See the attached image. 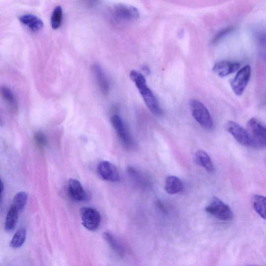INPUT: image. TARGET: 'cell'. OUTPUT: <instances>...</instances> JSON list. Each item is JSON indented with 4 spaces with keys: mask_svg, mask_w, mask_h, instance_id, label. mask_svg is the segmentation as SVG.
I'll return each instance as SVG.
<instances>
[{
    "mask_svg": "<svg viewBox=\"0 0 266 266\" xmlns=\"http://www.w3.org/2000/svg\"><path fill=\"white\" fill-rule=\"evenodd\" d=\"M19 211L13 205L9 209L6 215L5 229L7 231L13 230L16 227L18 217Z\"/></svg>",
    "mask_w": 266,
    "mask_h": 266,
    "instance_id": "ffe728a7",
    "label": "cell"
},
{
    "mask_svg": "<svg viewBox=\"0 0 266 266\" xmlns=\"http://www.w3.org/2000/svg\"><path fill=\"white\" fill-rule=\"evenodd\" d=\"M165 190L170 194H175L181 192L184 186L183 183L178 177L170 176L167 177L165 182Z\"/></svg>",
    "mask_w": 266,
    "mask_h": 266,
    "instance_id": "e0dca14e",
    "label": "cell"
},
{
    "mask_svg": "<svg viewBox=\"0 0 266 266\" xmlns=\"http://www.w3.org/2000/svg\"><path fill=\"white\" fill-rule=\"evenodd\" d=\"M101 0H83L84 4L88 7H93L97 5Z\"/></svg>",
    "mask_w": 266,
    "mask_h": 266,
    "instance_id": "484cf974",
    "label": "cell"
},
{
    "mask_svg": "<svg viewBox=\"0 0 266 266\" xmlns=\"http://www.w3.org/2000/svg\"><path fill=\"white\" fill-rule=\"evenodd\" d=\"M131 80L134 82L140 91L143 100L149 110L155 115H160L162 113L160 106L152 91L147 86L144 76L136 71L130 73Z\"/></svg>",
    "mask_w": 266,
    "mask_h": 266,
    "instance_id": "6da1fadb",
    "label": "cell"
},
{
    "mask_svg": "<svg viewBox=\"0 0 266 266\" xmlns=\"http://www.w3.org/2000/svg\"><path fill=\"white\" fill-rule=\"evenodd\" d=\"M240 67L238 63L222 61L214 65L213 71L217 75L223 77L237 71Z\"/></svg>",
    "mask_w": 266,
    "mask_h": 266,
    "instance_id": "7c38bea8",
    "label": "cell"
},
{
    "mask_svg": "<svg viewBox=\"0 0 266 266\" xmlns=\"http://www.w3.org/2000/svg\"><path fill=\"white\" fill-rule=\"evenodd\" d=\"M205 211L215 218L224 222L233 219V213L230 206L225 204L218 197L214 196L205 208Z\"/></svg>",
    "mask_w": 266,
    "mask_h": 266,
    "instance_id": "5b68a950",
    "label": "cell"
},
{
    "mask_svg": "<svg viewBox=\"0 0 266 266\" xmlns=\"http://www.w3.org/2000/svg\"><path fill=\"white\" fill-rule=\"evenodd\" d=\"M195 163L204 168L210 173H213L215 168L213 162L208 153L203 151L196 152L194 154Z\"/></svg>",
    "mask_w": 266,
    "mask_h": 266,
    "instance_id": "2e32d148",
    "label": "cell"
},
{
    "mask_svg": "<svg viewBox=\"0 0 266 266\" xmlns=\"http://www.w3.org/2000/svg\"><path fill=\"white\" fill-rule=\"evenodd\" d=\"M34 141L38 149H43L47 143L46 136L43 133L40 132L34 134Z\"/></svg>",
    "mask_w": 266,
    "mask_h": 266,
    "instance_id": "cb8c5ba5",
    "label": "cell"
},
{
    "mask_svg": "<svg viewBox=\"0 0 266 266\" xmlns=\"http://www.w3.org/2000/svg\"><path fill=\"white\" fill-rule=\"evenodd\" d=\"M82 223L84 228L90 231L99 228L101 224V215L99 212L92 208H83L81 210Z\"/></svg>",
    "mask_w": 266,
    "mask_h": 266,
    "instance_id": "ba28073f",
    "label": "cell"
},
{
    "mask_svg": "<svg viewBox=\"0 0 266 266\" xmlns=\"http://www.w3.org/2000/svg\"><path fill=\"white\" fill-rule=\"evenodd\" d=\"M4 189V186L3 184V183L1 179H0V199H1V197L2 195V193Z\"/></svg>",
    "mask_w": 266,
    "mask_h": 266,
    "instance_id": "4316f807",
    "label": "cell"
},
{
    "mask_svg": "<svg viewBox=\"0 0 266 266\" xmlns=\"http://www.w3.org/2000/svg\"><path fill=\"white\" fill-rule=\"evenodd\" d=\"M251 75V69L249 65L243 67L236 75L231 82V86L234 94L241 95L248 85Z\"/></svg>",
    "mask_w": 266,
    "mask_h": 266,
    "instance_id": "52a82bcc",
    "label": "cell"
},
{
    "mask_svg": "<svg viewBox=\"0 0 266 266\" xmlns=\"http://www.w3.org/2000/svg\"><path fill=\"white\" fill-rule=\"evenodd\" d=\"M68 191L72 198L76 201H83L86 198V193L79 181L71 179L68 182Z\"/></svg>",
    "mask_w": 266,
    "mask_h": 266,
    "instance_id": "5bb4252c",
    "label": "cell"
},
{
    "mask_svg": "<svg viewBox=\"0 0 266 266\" xmlns=\"http://www.w3.org/2000/svg\"><path fill=\"white\" fill-rule=\"evenodd\" d=\"M111 122L123 146L126 149H132L134 146L133 140L121 118L114 115L111 118Z\"/></svg>",
    "mask_w": 266,
    "mask_h": 266,
    "instance_id": "8992f818",
    "label": "cell"
},
{
    "mask_svg": "<svg viewBox=\"0 0 266 266\" xmlns=\"http://www.w3.org/2000/svg\"><path fill=\"white\" fill-rule=\"evenodd\" d=\"M92 70L97 84L101 92L105 95L109 94L110 90L109 83L101 67L98 64L94 65Z\"/></svg>",
    "mask_w": 266,
    "mask_h": 266,
    "instance_id": "4fadbf2b",
    "label": "cell"
},
{
    "mask_svg": "<svg viewBox=\"0 0 266 266\" xmlns=\"http://www.w3.org/2000/svg\"><path fill=\"white\" fill-rule=\"evenodd\" d=\"M232 30V28H228V29H226L225 30L222 31L221 33L218 34V35H217L216 37L214 38L213 42H216V41H218V40H220V38L223 37L225 35L228 34V33L231 32Z\"/></svg>",
    "mask_w": 266,
    "mask_h": 266,
    "instance_id": "d4e9b609",
    "label": "cell"
},
{
    "mask_svg": "<svg viewBox=\"0 0 266 266\" xmlns=\"http://www.w3.org/2000/svg\"><path fill=\"white\" fill-rule=\"evenodd\" d=\"M104 238L112 249L118 255L122 257L124 255V249L115 236L111 232H106L104 234Z\"/></svg>",
    "mask_w": 266,
    "mask_h": 266,
    "instance_id": "ac0fdd59",
    "label": "cell"
},
{
    "mask_svg": "<svg viewBox=\"0 0 266 266\" xmlns=\"http://www.w3.org/2000/svg\"><path fill=\"white\" fill-rule=\"evenodd\" d=\"M110 14L112 21L121 25L134 22L140 17L139 11L136 7L121 4L112 6Z\"/></svg>",
    "mask_w": 266,
    "mask_h": 266,
    "instance_id": "7a4b0ae2",
    "label": "cell"
},
{
    "mask_svg": "<svg viewBox=\"0 0 266 266\" xmlns=\"http://www.w3.org/2000/svg\"><path fill=\"white\" fill-rule=\"evenodd\" d=\"M19 20L31 31L37 33L42 31L44 24L40 18L33 14H26L19 17Z\"/></svg>",
    "mask_w": 266,
    "mask_h": 266,
    "instance_id": "9a60e30c",
    "label": "cell"
},
{
    "mask_svg": "<svg viewBox=\"0 0 266 266\" xmlns=\"http://www.w3.org/2000/svg\"><path fill=\"white\" fill-rule=\"evenodd\" d=\"M97 171L104 180L117 182L120 180V175L116 167L108 161H102L97 166Z\"/></svg>",
    "mask_w": 266,
    "mask_h": 266,
    "instance_id": "30bf717a",
    "label": "cell"
},
{
    "mask_svg": "<svg viewBox=\"0 0 266 266\" xmlns=\"http://www.w3.org/2000/svg\"><path fill=\"white\" fill-rule=\"evenodd\" d=\"M247 131L250 139V147L262 149L266 146L265 126L256 118H251L247 124Z\"/></svg>",
    "mask_w": 266,
    "mask_h": 266,
    "instance_id": "3957f363",
    "label": "cell"
},
{
    "mask_svg": "<svg viewBox=\"0 0 266 266\" xmlns=\"http://www.w3.org/2000/svg\"><path fill=\"white\" fill-rule=\"evenodd\" d=\"M26 237V230L23 228L19 229L14 235L11 242V247L14 249L20 248L24 243Z\"/></svg>",
    "mask_w": 266,
    "mask_h": 266,
    "instance_id": "7402d4cb",
    "label": "cell"
},
{
    "mask_svg": "<svg viewBox=\"0 0 266 266\" xmlns=\"http://www.w3.org/2000/svg\"><path fill=\"white\" fill-rule=\"evenodd\" d=\"M28 199L27 194L25 192L18 193L15 196L12 205L19 211L23 210L26 204Z\"/></svg>",
    "mask_w": 266,
    "mask_h": 266,
    "instance_id": "603a6c76",
    "label": "cell"
},
{
    "mask_svg": "<svg viewBox=\"0 0 266 266\" xmlns=\"http://www.w3.org/2000/svg\"><path fill=\"white\" fill-rule=\"evenodd\" d=\"M190 109L194 119L204 129H213L214 122L206 107L199 101L192 100L190 103Z\"/></svg>",
    "mask_w": 266,
    "mask_h": 266,
    "instance_id": "277c9868",
    "label": "cell"
},
{
    "mask_svg": "<svg viewBox=\"0 0 266 266\" xmlns=\"http://www.w3.org/2000/svg\"><path fill=\"white\" fill-rule=\"evenodd\" d=\"M266 199L264 196L259 194L254 195L252 198V204L255 211L262 218L266 219Z\"/></svg>",
    "mask_w": 266,
    "mask_h": 266,
    "instance_id": "d6986e66",
    "label": "cell"
},
{
    "mask_svg": "<svg viewBox=\"0 0 266 266\" xmlns=\"http://www.w3.org/2000/svg\"><path fill=\"white\" fill-rule=\"evenodd\" d=\"M0 96L7 109L12 114H16L18 111V103L13 92L5 86L0 87Z\"/></svg>",
    "mask_w": 266,
    "mask_h": 266,
    "instance_id": "8fae6325",
    "label": "cell"
},
{
    "mask_svg": "<svg viewBox=\"0 0 266 266\" xmlns=\"http://www.w3.org/2000/svg\"><path fill=\"white\" fill-rule=\"evenodd\" d=\"M225 128L240 144L250 147V139L247 131L237 123L229 121L225 125Z\"/></svg>",
    "mask_w": 266,
    "mask_h": 266,
    "instance_id": "9c48e42d",
    "label": "cell"
},
{
    "mask_svg": "<svg viewBox=\"0 0 266 266\" xmlns=\"http://www.w3.org/2000/svg\"><path fill=\"white\" fill-rule=\"evenodd\" d=\"M63 19V10L61 6H56L53 12L51 17V26L54 30L61 26Z\"/></svg>",
    "mask_w": 266,
    "mask_h": 266,
    "instance_id": "44dd1931",
    "label": "cell"
}]
</instances>
